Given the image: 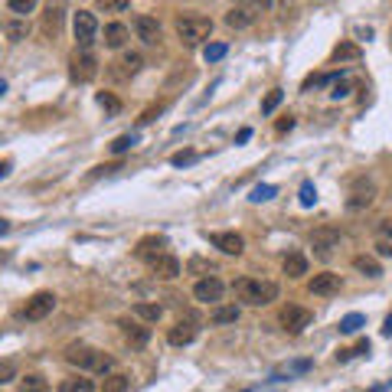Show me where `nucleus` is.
Returning a JSON list of instances; mask_svg holds the SVG:
<instances>
[{"mask_svg":"<svg viewBox=\"0 0 392 392\" xmlns=\"http://www.w3.org/2000/svg\"><path fill=\"white\" fill-rule=\"evenodd\" d=\"M66 363L75 369H82V373H101V376H108L111 373V356H105L101 350L95 346H88V343H72V346H66Z\"/></svg>","mask_w":392,"mask_h":392,"instance_id":"f257e3e1","label":"nucleus"},{"mask_svg":"<svg viewBox=\"0 0 392 392\" xmlns=\"http://www.w3.org/2000/svg\"><path fill=\"white\" fill-rule=\"evenodd\" d=\"M235 297L248 307H265L271 301H278V284L275 282H258V278H239L233 284Z\"/></svg>","mask_w":392,"mask_h":392,"instance_id":"f03ea898","label":"nucleus"},{"mask_svg":"<svg viewBox=\"0 0 392 392\" xmlns=\"http://www.w3.org/2000/svg\"><path fill=\"white\" fill-rule=\"evenodd\" d=\"M173 30H177V37L184 39L186 46H199V43L209 39V33H213V20H209V17H199V13H180V17L173 20Z\"/></svg>","mask_w":392,"mask_h":392,"instance_id":"7ed1b4c3","label":"nucleus"},{"mask_svg":"<svg viewBox=\"0 0 392 392\" xmlns=\"http://www.w3.org/2000/svg\"><path fill=\"white\" fill-rule=\"evenodd\" d=\"M98 75V59L92 49H75L72 56H69V79L79 82V86H86Z\"/></svg>","mask_w":392,"mask_h":392,"instance_id":"20e7f679","label":"nucleus"},{"mask_svg":"<svg viewBox=\"0 0 392 392\" xmlns=\"http://www.w3.org/2000/svg\"><path fill=\"white\" fill-rule=\"evenodd\" d=\"M337 245H340V229H333V226H320V229L311 233V248H314V255L320 262H331Z\"/></svg>","mask_w":392,"mask_h":392,"instance_id":"39448f33","label":"nucleus"},{"mask_svg":"<svg viewBox=\"0 0 392 392\" xmlns=\"http://www.w3.org/2000/svg\"><path fill=\"white\" fill-rule=\"evenodd\" d=\"M72 30H75V39H79V49H92L98 39V20L92 10H79L72 17Z\"/></svg>","mask_w":392,"mask_h":392,"instance_id":"423d86ee","label":"nucleus"},{"mask_svg":"<svg viewBox=\"0 0 392 392\" xmlns=\"http://www.w3.org/2000/svg\"><path fill=\"white\" fill-rule=\"evenodd\" d=\"M373 199H376V186H373V180L360 177V180H353V186H350V196H346V209H350V213H360V209L373 206Z\"/></svg>","mask_w":392,"mask_h":392,"instance_id":"0eeeda50","label":"nucleus"},{"mask_svg":"<svg viewBox=\"0 0 392 392\" xmlns=\"http://www.w3.org/2000/svg\"><path fill=\"white\" fill-rule=\"evenodd\" d=\"M278 320H282V327L288 333H301L311 327V320H314V314L307 311V307H297V304H288L282 307V314H278Z\"/></svg>","mask_w":392,"mask_h":392,"instance_id":"6e6552de","label":"nucleus"},{"mask_svg":"<svg viewBox=\"0 0 392 392\" xmlns=\"http://www.w3.org/2000/svg\"><path fill=\"white\" fill-rule=\"evenodd\" d=\"M222 294H226V284H222L216 275H206V278H199V282L193 284V297L203 301V304H219Z\"/></svg>","mask_w":392,"mask_h":392,"instance_id":"1a4fd4ad","label":"nucleus"},{"mask_svg":"<svg viewBox=\"0 0 392 392\" xmlns=\"http://www.w3.org/2000/svg\"><path fill=\"white\" fill-rule=\"evenodd\" d=\"M52 311H56V294H52V291H39V294H33V297L26 301L23 317L26 320H43V317H49Z\"/></svg>","mask_w":392,"mask_h":392,"instance_id":"9d476101","label":"nucleus"},{"mask_svg":"<svg viewBox=\"0 0 392 392\" xmlns=\"http://www.w3.org/2000/svg\"><path fill=\"white\" fill-rule=\"evenodd\" d=\"M343 288V278L337 275V271H320V275H314L311 282H307V291L317 294V297H331V294H340Z\"/></svg>","mask_w":392,"mask_h":392,"instance_id":"9b49d317","label":"nucleus"},{"mask_svg":"<svg viewBox=\"0 0 392 392\" xmlns=\"http://www.w3.org/2000/svg\"><path fill=\"white\" fill-rule=\"evenodd\" d=\"M196 317H186V320H177L170 331H167V340L173 343V346H186V343L196 340Z\"/></svg>","mask_w":392,"mask_h":392,"instance_id":"f8f14e48","label":"nucleus"},{"mask_svg":"<svg viewBox=\"0 0 392 392\" xmlns=\"http://www.w3.org/2000/svg\"><path fill=\"white\" fill-rule=\"evenodd\" d=\"M135 33L144 46H157L160 43V23L154 20V17H147V13H141V17L135 20Z\"/></svg>","mask_w":392,"mask_h":392,"instance_id":"ddd939ff","label":"nucleus"},{"mask_svg":"<svg viewBox=\"0 0 392 392\" xmlns=\"http://www.w3.org/2000/svg\"><path fill=\"white\" fill-rule=\"evenodd\" d=\"M118 327H121L124 333V340L131 343L135 350H141V346H147L150 343V327H144V324H135V320H118Z\"/></svg>","mask_w":392,"mask_h":392,"instance_id":"4468645a","label":"nucleus"},{"mask_svg":"<svg viewBox=\"0 0 392 392\" xmlns=\"http://www.w3.org/2000/svg\"><path fill=\"white\" fill-rule=\"evenodd\" d=\"M141 66H144L141 52H124L121 59L111 62V75H115V79H131V75L141 72Z\"/></svg>","mask_w":392,"mask_h":392,"instance_id":"2eb2a0df","label":"nucleus"},{"mask_svg":"<svg viewBox=\"0 0 392 392\" xmlns=\"http://www.w3.org/2000/svg\"><path fill=\"white\" fill-rule=\"evenodd\" d=\"M209 242L216 245L219 252H226V255H242V248H245L239 233H209Z\"/></svg>","mask_w":392,"mask_h":392,"instance_id":"dca6fc26","label":"nucleus"},{"mask_svg":"<svg viewBox=\"0 0 392 392\" xmlns=\"http://www.w3.org/2000/svg\"><path fill=\"white\" fill-rule=\"evenodd\" d=\"M150 271H154L157 278H164V282H173V278L180 275V262H177L173 255H167V252H164L160 258H154V262H150Z\"/></svg>","mask_w":392,"mask_h":392,"instance_id":"f3484780","label":"nucleus"},{"mask_svg":"<svg viewBox=\"0 0 392 392\" xmlns=\"http://www.w3.org/2000/svg\"><path fill=\"white\" fill-rule=\"evenodd\" d=\"M164 245H167V242H164L160 235H147V239H141V242H137L135 255L144 258V262H154V258L164 255Z\"/></svg>","mask_w":392,"mask_h":392,"instance_id":"a211bd4d","label":"nucleus"},{"mask_svg":"<svg viewBox=\"0 0 392 392\" xmlns=\"http://www.w3.org/2000/svg\"><path fill=\"white\" fill-rule=\"evenodd\" d=\"M62 3H49L46 7V17H43V33L46 37H59V30H62Z\"/></svg>","mask_w":392,"mask_h":392,"instance_id":"6ab92c4d","label":"nucleus"},{"mask_svg":"<svg viewBox=\"0 0 392 392\" xmlns=\"http://www.w3.org/2000/svg\"><path fill=\"white\" fill-rule=\"evenodd\" d=\"M255 23V13L252 7H233V10L226 13V26H233V30H245V26Z\"/></svg>","mask_w":392,"mask_h":392,"instance_id":"aec40b11","label":"nucleus"},{"mask_svg":"<svg viewBox=\"0 0 392 392\" xmlns=\"http://www.w3.org/2000/svg\"><path fill=\"white\" fill-rule=\"evenodd\" d=\"M128 37H131V30L124 23H108L105 26V46L108 49H121L124 43H128Z\"/></svg>","mask_w":392,"mask_h":392,"instance_id":"412c9836","label":"nucleus"},{"mask_svg":"<svg viewBox=\"0 0 392 392\" xmlns=\"http://www.w3.org/2000/svg\"><path fill=\"white\" fill-rule=\"evenodd\" d=\"M284 275L288 278H304L307 275V258L301 255V252H291V255H284Z\"/></svg>","mask_w":392,"mask_h":392,"instance_id":"4be33fe9","label":"nucleus"},{"mask_svg":"<svg viewBox=\"0 0 392 392\" xmlns=\"http://www.w3.org/2000/svg\"><path fill=\"white\" fill-rule=\"evenodd\" d=\"M331 56H333V62H356L360 56H363V49L356 46V43H346V39H343V43L333 46Z\"/></svg>","mask_w":392,"mask_h":392,"instance_id":"5701e85b","label":"nucleus"},{"mask_svg":"<svg viewBox=\"0 0 392 392\" xmlns=\"http://www.w3.org/2000/svg\"><path fill=\"white\" fill-rule=\"evenodd\" d=\"M209 320L219 324V327L222 324H235V320H239V304H219L213 314H209Z\"/></svg>","mask_w":392,"mask_h":392,"instance_id":"b1692460","label":"nucleus"},{"mask_svg":"<svg viewBox=\"0 0 392 392\" xmlns=\"http://www.w3.org/2000/svg\"><path fill=\"white\" fill-rule=\"evenodd\" d=\"M353 268L360 271V275H366V278H380V275H382L380 262H376V258H369V255H356L353 258Z\"/></svg>","mask_w":392,"mask_h":392,"instance_id":"393cba45","label":"nucleus"},{"mask_svg":"<svg viewBox=\"0 0 392 392\" xmlns=\"http://www.w3.org/2000/svg\"><path fill=\"white\" fill-rule=\"evenodd\" d=\"M17 392H49V382H46V376H39V373H26L23 380H20V389Z\"/></svg>","mask_w":392,"mask_h":392,"instance_id":"a878e982","label":"nucleus"},{"mask_svg":"<svg viewBox=\"0 0 392 392\" xmlns=\"http://www.w3.org/2000/svg\"><path fill=\"white\" fill-rule=\"evenodd\" d=\"M128 386H131V380L124 373H108L101 382V392H128Z\"/></svg>","mask_w":392,"mask_h":392,"instance_id":"bb28decb","label":"nucleus"},{"mask_svg":"<svg viewBox=\"0 0 392 392\" xmlns=\"http://www.w3.org/2000/svg\"><path fill=\"white\" fill-rule=\"evenodd\" d=\"M59 392H95V382L86 376H72V380H62Z\"/></svg>","mask_w":392,"mask_h":392,"instance_id":"cd10ccee","label":"nucleus"},{"mask_svg":"<svg viewBox=\"0 0 392 392\" xmlns=\"http://www.w3.org/2000/svg\"><path fill=\"white\" fill-rule=\"evenodd\" d=\"M135 314L141 320H147V324H154V320L164 317V307L160 304H144V301H141V304H135Z\"/></svg>","mask_w":392,"mask_h":392,"instance_id":"c85d7f7f","label":"nucleus"},{"mask_svg":"<svg viewBox=\"0 0 392 392\" xmlns=\"http://www.w3.org/2000/svg\"><path fill=\"white\" fill-rule=\"evenodd\" d=\"M37 3L39 0H7V10L17 13V17H26V13L37 10Z\"/></svg>","mask_w":392,"mask_h":392,"instance_id":"c756f323","label":"nucleus"},{"mask_svg":"<svg viewBox=\"0 0 392 392\" xmlns=\"http://www.w3.org/2000/svg\"><path fill=\"white\" fill-rule=\"evenodd\" d=\"M363 324H366V317H363V314H346V317L340 320V333H356Z\"/></svg>","mask_w":392,"mask_h":392,"instance_id":"7c9ffc66","label":"nucleus"},{"mask_svg":"<svg viewBox=\"0 0 392 392\" xmlns=\"http://www.w3.org/2000/svg\"><path fill=\"white\" fill-rule=\"evenodd\" d=\"M98 105L108 111V115H118L121 111V98H115L111 92H98Z\"/></svg>","mask_w":392,"mask_h":392,"instance_id":"2f4dec72","label":"nucleus"},{"mask_svg":"<svg viewBox=\"0 0 392 392\" xmlns=\"http://www.w3.org/2000/svg\"><path fill=\"white\" fill-rule=\"evenodd\" d=\"M128 3H131V0H95V7L101 13H124Z\"/></svg>","mask_w":392,"mask_h":392,"instance_id":"473e14b6","label":"nucleus"},{"mask_svg":"<svg viewBox=\"0 0 392 392\" xmlns=\"http://www.w3.org/2000/svg\"><path fill=\"white\" fill-rule=\"evenodd\" d=\"M282 98H284V92L282 88H271L268 95H265V101H262V115H271V111L282 105Z\"/></svg>","mask_w":392,"mask_h":392,"instance_id":"72a5a7b5","label":"nucleus"},{"mask_svg":"<svg viewBox=\"0 0 392 392\" xmlns=\"http://www.w3.org/2000/svg\"><path fill=\"white\" fill-rule=\"evenodd\" d=\"M226 52H229V46H226V43H209V46L203 49V59H206V62H219Z\"/></svg>","mask_w":392,"mask_h":392,"instance_id":"f704fd0d","label":"nucleus"},{"mask_svg":"<svg viewBox=\"0 0 392 392\" xmlns=\"http://www.w3.org/2000/svg\"><path fill=\"white\" fill-rule=\"evenodd\" d=\"M137 144V135H121L111 141V154H124V150H131Z\"/></svg>","mask_w":392,"mask_h":392,"instance_id":"c9c22d12","label":"nucleus"},{"mask_svg":"<svg viewBox=\"0 0 392 392\" xmlns=\"http://www.w3.org/2000/svg\"><path fill=\"white\" fill-rule=\"evenodd\" d=\"M314 203H317V190L307 180V184H301V206H314Z\"/></svg>","mask_w":392,"mask_h":392,"instance_id":"e433bc0d","label":"nucleus"},{"mask_svg":"<svg viewBox=\"0 0 392 392\" xmlns=\"http://www.w3.org/2000/svg\"><path fill=\"white\" fill-rule=\"evenodd\" d=\"M275 193H278V190H275L271 184H258L255 190H252V199H255V203H262V199H271Z\"/></svg>","mask_w":392,"mask_h":392,"instance_id":"4c0bfd02","label":"nucleus"},{"mask_svg":"<svg viewBox=\"0 0 392 392\" xmlns=\"http://www.w3.org/2000/svg\"><path fill=\"white\" fill-rule=\"evenodd\" d=\"M307 369H311V363H307V360H301V363H294V366L275 369V380H282V376H291V373H307Z\"/></svg>","mask_w":392,"mask_h":392,"instance_id":"58836bf2","label":"nucleus"},{"mask_svg":"<svg viewBox=\"0 0 392 392\" xmlns=\"http://www.w3.org/2000/svg\"><path fill=\"white\" fill-rule=\"evenodd\" d=\"M164 108H167V101H160V105H150V108H147L144 115L137 118V124H150V121H154V118H157V115H160Z\"/></svg>","mask_w":392,"mask_h":392,"instance_id":"ea45409f","label":"nucleus"},{"mask_svg":"<svg viewBox=\"0 0 392 392\" xmlns=\"http://www.w3.org/2000/svg\"><path fill=\"white\" fill-rule=\"evenodd\" d=\"M7 37H10V43H20L26 37V23H10L7 26Z\"/></svg>","mask_w":392,"mask_h":392,"instance_id":"a19ab883","label":"nucleus"},{"mask_svg":"<svg viewBox=\"0 0 392 392\" xmlns=\"http://www.w3.org/2000/svg\"><path fill=\"white\" fill-rule=\"evenodd\" d=\"M193 160H196L193 150H180V154H173V157H170V164H173V167H184V164H193Z\"/></svg>","mask_w":392,"mask_h":392,"instance_id":"79ce46f5","label":"nucleus"},{"mask_svg":"<svg viewBox=\"0 0 392 392\" xmlns=\"http://www.w3.org/2000/svg\"><path fill=\"white\" fill-rule=\"evenodd\" d=\"M376 252L386 258H392V235H380V242H376Z\"/></svg>","mask_w":392,"mask_h":392,"instance_id":"37998d69","label":"nucleus"},{"mask_svg":"<svg viewBox=\"0 0 392 392\" xmlns=\"http://www.w3.org/2000/svg\"><path fill=\"white\" fill-rule=\"evenodd\" d=\"M13 373H17V366H13L10 360H3V366H0V382H13Z\"/></svg>","mask_w":392,"mask_h":392,"instance_id":"c03bdc74","label":"nucleus"},{"mask_svg":"<svg viewBox=\"0 0 392 392\" xmlns=\"http://www.w3.org/2000/svg\"><path fill=\"white\" fill-rule=\"evenodd\" d=\"M239 3H242V7H252V10H268L275 0H239Z\"/></svg>","mask_w":392,"mask_h":392,"instance_id":"a18cd8bd","label":"nucleus"},{"mask_svg":"<svg viewBox=\"0 0 392 392\" xmlns=\"http://www.w3.org/2000/svg\"><path fill=\"white\" fill-rule=\"evenodd\" d=\"M353 356H369V340H360L353 346Z\"/></svg>","mask_w":392,"mask_h":392,"instance_id":"49530a36","label":"nucleus"},{"mask_svg":"<svg viewBox=\"0 0 392 392\" xmlns=\"http://www.w3.org/2000/svg\"><path fill=\"white\" fill-rule=\"evenodd\" d=\"M291 128H294V118H291V115H284L282 121H278V131L284 135V131H291Z\"/></svg>","mask_w":392,"mask_h":392,"instance_id":"de8ad7c7","label":"nucleus"},{"mask_svg":"<svg viewBox=\"0 0 392 392\" xmlns=\"http://www.w3.org/2000/svg\"><path fill=\"white\" fill-rule=\"evenodd\" d=\"M190 268H193V271H213V265H206V262L193 258V262H190Z\"/></svg>","mask_w":392,"mask_h":392,"instance_id":"09e8293b","label":"nucleus"},{"mask_svg":"<svg viewBox=\"0 0 392 392\" xmlns=\"http://www.w3.org/2000/svg\"><path fill=\"white\" fill-rule=\"evenodd\" d=\"M10 170H13V160L7 157V160H3V164H0V177L7 180V177H10Z\"/></svg>","mask_w":392,"mask_h":392,"instance_id":"8fccbe9b","label":"nucleus"},{"mask_svg":"<svg viewBox=\"0 0 392 392\" xmlns=\"http://www.w3.org/2000/svg\"><path fill=\"white\" fill-rule=\"evenodd\" d=\"M248 137H252V128H242V131H239V137H235V141H239V144H245V141H248Z\"/></svg>","mask_w":392,"mask_h":392,"instance_id":"3c124183","label":"nucleus"},{"mask_svg":"<svg viewBox=\"0 0 392 392\" xmlns=\"http://www.w3.org/2000/svg\"><path fill=\"white\" fill-rule=\"evenodd\" d=\"M380 235H392V219H382V226H380Z\"/></svg>","mask_w":392,"mask_h":392,"instance_id":"603ef678","label":"nucleus"},{"mask_svg":"<svg viewBox=\"0 0 392 392\" xmlns=\"http://www.w3.org/2000/svg\"><path fill=\"white\" fill-rule=\"evenodd\" d=\"M382 337H392V314L386 317V324H382Z\"/></svg>","mask_w":392,"mask_h":392,"instance_id":"864d4df0","label":"nucleus"}]
</instances>
